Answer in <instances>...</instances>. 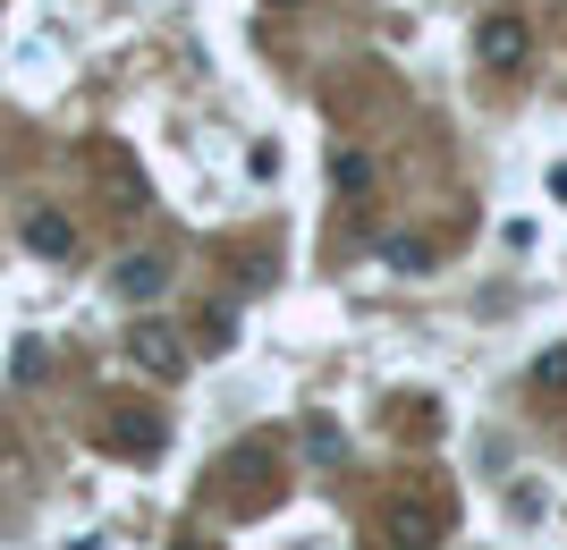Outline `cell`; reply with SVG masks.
<instances>
[{
  "mask_svg": "<svg viewBox=\"0 0 567 550\" xmlns=\"http://www.w3.org/2000/svg\"><path fill=\"white\" fill-rule=\"evenodd\" d=\"M127 356H136L144 373H153V382H178V373H187V347H178V339H169L162 322H144V331L127 339Z\"/></svg>",
  "mask_w": 567,
  "mask_h": 550,
  "instance_id": "obj_3",
  "label": "cell"
},
{
  "mask_svg": "<svg viewBox=\"0 0 567 550\" xmlns=\"http://www.w3.org/2000/svg\"><path fill=\"white\" fill-rule=\"evenodd\" d=\"M162 288H169V263H162V255H127V263H118V297H127V305L162 297Z\"/></svg>",
  "mask_w": 567,
  "mask_h": 550,
  "instance_id": "obj_4",
  "label": "cell"
},
{
  "mask_svg": "<svg viewBox=\"0 0 567 550\" xmlns=\"http://www.w3.org/2000/svg\"><path fill=\"white\" fill-rule=\"evenodd\" d=\"M543 187H550V204H567V162H550V178H543Z\"/></svg>",
  "mask_w": 567,
  "mask_h": 550,
  "instance_id": "obj_8",
  "label": "cell"
},
{
  "mask_svg": "<svg viewBox=\"0 0 567 550\" xmlns=\"http://www.w3.org/2000/svg\"><path fill=\"white\" fill-rule=\"evenodd\" d=\"M441 533H450V500H441V491H399V500L381 508V542L390 550H432L441 542Z\"/></svg>",
  "mask_w": 567,
  "mask_h": 550,
  "instance_id": "obj_1",
  "label": "cell"
},
{
  "mask_svg": "<svg viewBox=\"0 0 567 550\" xmlns=\"http://www.w3.org/2000/svg\"><path fill=\"white\" fill-rule=\"evenodd\" d=\"M111 440H118V449H162V415H118Z\"/></svg>",
  "mask_w": 567,
  "mask_h": 550,
  "instance_id": "obj_6",
  "label": "cell"
},
{
  "mask_svg": "<svg viewBox=\"0 0 567 550\" xmlns=\"http://www.w3.org/2000/svg\"><path fill=\"white\" fill-rule=\"evenodd\" d=\"M331 178H339L348 195H364V187H373V162H364V153H339V162H331Z\"/></svg>",
  "mask_w": 567,
  "mask_h": 550,
  "instance_id": "obj_7",
  "label": "cell"
},
{
  "mask_svg": "<svg viewBox=\"0 0 567 550\" xmlns=\"http://www.w3.org/2000/svg\"><path fill=\"white\" fill-rule=\"evenodd\" d=\"M474 60H483L492 76H525V60H534V25L508 18V9H499V18H483V34H474Z\"/></svg>",
  "mask_w": 567,
  "mask_h": 550,
  "instance_id": "obj_2",
  "label": "cell"
},
{
  "mask_svg": "<svg viewBox=\"0 0 567 550\" xmlns=\"http://www.w3.org/2000/svg\"><path fill=\"white\" fill-rule=\"evenodd\" d=\"M25 246H34V255H76V229L60 212H34L25 220Z\"/></svg>",
  "mask_w": 567,
  "mask_h": 550,
  "instance_id": "obj_5",
  "label": "cell"
}]
</instances>
